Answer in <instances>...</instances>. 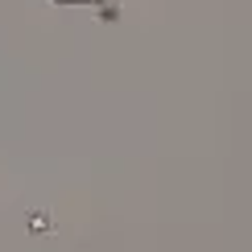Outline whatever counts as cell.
Instances as JSON below:
<instances>
[{"instance_id": "6da1fadb", "label": "cell", "mask_w": 252, "mask_h": 252, "mask_svg": "<svg viewBox=\"0 0 252 252\" xmlns=\"http://www.w3.org/2000/svg\"><path fill=\"white\" fill-rule=\"evenodd\" d=\"M62 4H108V0H62Z\"/></svg>"}]
</instances>
